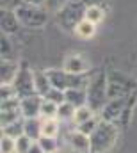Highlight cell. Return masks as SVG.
Listing matches in <instances>:
<instances>
[{
  "mask_svg": "<svg viewBox=\"0 0 137 153\" xmlns=\"http://www.w3.org/2000/svg\"><path fill=\"white\" fill-rule=\"evenodd\" d=\"M54 153H59V150H57V152H54Z\"/></svg>",
  "mask_w": 137,
  "mask_h": 153,
  "instance_id": "cell-36",
  "label": "cell"
},
{
  "mask_svg": "<svg viewBox=\"0 0 137 153\" xmlns=\"http://www.w3.org/2000/svg\"><path fill=\"white\" fill-rule=\"evenodd\" d=\"M11 85L14 87V93H16V96L20 100L27 98V96H32V94H37L36 93V84H34V70H31V66L27 62L20 64L18 75H16L14 82Z\"/></svg>",
  "mask_w": 137,
  "mask_h": 153,
  "instance_id": "cell-6",
  "label": "cell"
},
{
  "mask_svg": "<svg viewBox=\"0 0 137 153\" xmlns=\"http://www.w3.org/2000/svg\"><path fill=\"white\" fill-rule=\"evenodd\" d=\"M20 64L13 62V61H2L0 64V84H13L14 78L18 75Z\"/></svg>",
  "mask_w": 137,
  "mask_h": 153,
  "instance_id": "cell-13",
  "label": "cell"
},
{
  "mask_svg": "<svg viewBox=\"0 0 137 153\" xmlns=\"http://www.w3.org/2000/svg\"><path fill=\"white\" fill-rule=\"evenodd\" d=\"M86 9L87 5L80 0H69L68 4L55 13V22L57 25L66 30V32H75L77 25L86 18Z\"/></svg>",
  "mask_w": 137,
  "mask_h": 153,
  "instance_id": "cell-3",
  "label": "cell"
},
{
  "mask_svg": "<svg viewBox=\"0 0 137 153\" xmlns=\"http://www.w3.org/2000/svg\"><path fill=\"white\" fill-rule=\"evenodd\" d=\"M57 111H59V105L54 103V102H48L43 98V105H41V117H57Z\"/></svg>",
  "mask_w": 137,
  "mask_h": 153,
  "instance_id": "cell-25",
  "label": "cell"
},
{
  "mask_svg": "<svg viewBox=\"0 0 137 153\" xmlns=\"http://www.w3.org/2000/svg\"><path fill=\"white\" fill-rule=\"evenodd\" d=\"M103 16H105V11H103L102 5H91V7L86 9V20H89L96 25L103 20Z\"/></svg>",
  "mask_w": 137,
  "mask_h": 153,
  "instance_id": "cell-22",
  "label": "cell"
},
{
  "mask_svg": "<svg viewBox=\"0 0 137 153\" xmlns=\"http://www.w3.org/2000/svg\"><path fill=\"white\" fill-rule=\"evenodd\" d=\"M69 0H45V7L52 13H57L59 9H63Z\"/></svg>",
  "mask_w": 137,
  "mask_h": 153,
  "instance_id": "cell-31",
  "label": "cell"
},
{
  "mask_svg": "<svg viewBox=\"0 0 137 153\" xmlns=\"http://www.w3.org/2000/svg\"><path fill=\"white\" fill-rule=\"evenodd\" d=\"M63 70L68 73H73V75H84V73H87V61L78 53H69L64 57Z\"/></svg>",
  "mask_w": 137,
  "mask_h": 153,
  "instance_id": "cell-11",
  "label": "cell"
},
{
  "mask_svg": "<svg viewBox=\"0 0 137 153\" xmlns=\"http://www.w3.org/2000/svg\"><path fill=\"white\" fill-rule=\"evenodd\" d=\"M11 98H16L14 87H13L11 84H2V85H0V102L11 100Z\"/></svg>",
  "mask_w": 137,
  "mask_h": 153,
  "instance_id": "cell-30",
  "label": "cell"
},
{
  "mask_svg": "<svg viewBox=\"0 0 137 153\" xmlns=\"http://www.w3.org/2000/svg\"><path fill=\"white\" fill-rule=\"evenodd\" d=\"M68 143L69 146L78 153H91V141H89V135L75 130L68 135Z\"/></svg>",
  "mask_w": 137,
  "mask_h": 153,
  "instance_id": "cell-12",
  "label": "cell"
},
{
  "mask_svg": "<svg viewBox=\"0 0 137 153\" xmlns=\"http://www.w3.org/2000/svg\"><path fill=\"white\" fill-rule=\"evenodd\" d=\"M41 105H43V96L39 94H32L27 98L20 100V109H22V116L27 117H41Z\"/></svg>",
  "mask_w": 137,
  "mask_h": 153,
  "instance_id": "cell-9",
  "label": "cell"
},
{
  "mask_svg": "<svg viewBox=\"0 0 137 153\" xmlns=\"http://www.w3.org/2000/svg\"><path fill=\"white\" fill-rule=\"evenodd\" d=\"M93 116H96V112L89 107V105H84V107H78L77 111H75V117H73V123L75 125H80V123H84V121H87V119H91Z\"/></svg>",
  "mask_w": 137,
  "mask_h": 153,
  "instance_id": "cell-21",
  "label": "cell"
},
{
  "mask_svg": "<svg viewBox=\"0 0 137 153\" xmlns=\"http://www.w3.org/2000/svg\"><path fill=\"white\" fill-rule=\"evenodd\" d=\"M37 143H39V146H41V148H43L46 153L57 152V141H55V137H46V135H41V139H39Z\"/></svg>",
  "mask_w": 137,
  "mask_h": 153,
  "instance_id": "cell-27",
  "label": "cell"
},
{
  "mask_svg": "<svg viewBox=\"0 0 137 153\" xmlns=\"http://www.w3.org/2000/svg\"><path fill=\"white\" fill-rule=\"evenodd\" d=\"M128 98V96H127ZM127 98H116V100H109L107 105L102 109L100 112V117L105 119V121H110V123H119L121 116H123V111L127 107Z\"/></svg>",
  "mask_w": 137,
  "mask_h": 153,
  "instance_id": "cell-8",
  "label": "cell"
},
{
  "mask_svg": "<svg viewBox=\"0 0 137 153\" xmlns=\"http://www.w3.org/2000/svg\"><path fill=\"white\" fill-rule=\"evenodd\" d=\"M48 13L50 11L45 5H32V4H23L16 9V16L22 27H29V29H39L46 25Z\"/></svg>",
  "mask_w": 137,
  "mask_h": 153,
  "instance_id": "cell-5",
  "label": "cell"
},
{
  "mask_svg": "<svg viewBox=\"0 0 137 153\" xmlns=\"http://www.w3.org/2000/svg\"><path fill=\"white\" fill-rule=\"evenodd\" d=\"M100 119H102V117H98V116H93L91 119H87V121H84V123L77 125V130H78V132H82V134H86V135H91V134L95 132V128L98 126Z\"/></svg>",
  "mask_w": 137,
  "mask_h": 153,
  "instance_id": "cell-23",
  "label": "cell"
},
{
  "mask_svg": "<svg viewBox=\"0 0 137 153\" xmlns=\"http://www.w3.org/2000/svg\"><path fill=\"white\" fill-rule=\"evenodd\" d=\"M34 84H36V93L39 96H46V93L52 89V82L48 78L46 71H41V70H34Z\"/></svg>",
  "mask_w": 137,
  "mask_h": 153,
  "instance_id": "cell-15",
  "label": "cell"
},
{
  "mask_svg": "<svg viewBox=\"0 0 137 153\" xmlns=\"http://www.w3.org/2000/svg\"><path fill=\"white\" fill-rule=\"evenodd\" d=\"M2 134L4 135H9L13 139H18L22 135H25V117H22V119L11 123L7 126H2Z\"/></svg>",
  "mask_w": 137,
  "mask_h": 153,
  "instance_id": "cell-16",
  "label": "cell"
},
{
  "mask_svg": "<svg viewBox=\"0 0 137 153\" xmlns=\"http://www.w3.org/2000/svg\"><path fill=\"white\" fill-rule=\"evenodd\" d=\"M25 135L32 141L41 139V119L39 117H27L25 119Z\"/></svg>",
  "mask_w": 137,
  "mask_h": 153,
  "instance_id": "cell-17",
  "label": "cell"
},
{
  "mask_svg": "<svg viewBox=\"0 0 137 153\" xmlns=\"http://www.w3.org/2000/svg\"><path fill=\"white\" fill-rule=\"evenodd\" d=\"M75 107L73 105H69L68 102H64V103H61L59 105V111H57V119H61V121H66V119H71L73 121V117H75Z\"/></svg>",
  "mask_w": 137,
  "mask_h": 153,
  "instance_id": "cell-24",
  "label": "cell"
},
{
  "mask_svg": "<svg viewBox=\"0 0 137 153\" xmlns=\"http://www.w3.org/2000/svg\"><path fill=\"white\" fill-rule=\"evenodd\" d=\"M25 4H32V5H45V0H25Z\"/></svg>",
  "mask_w": 137,
  "mask_h": 153,
  "instance_id": "cell-35",
  "label": "cell"
},
{
  "mask_svg": "<svg viewBox=\"0 0 137 153\" xmlns=\"http://www.w3.org/2000/svg\"><path fill=\"white\" fill-rule=\"evenodd\" d=\"M29 153H46V152H45V150H43V148L39 146V143L36 141L34 144L31 146V150H29Z\"/></svg>",
  "mask_w": 137,
  "mask_h": 153,
  "instance_id": "cell-34",
  "label": "cell"
},
{
  "mask_svg": "<svg viewBox=\"0 0 137 153\" xmlns=\"http://www.w3.org/2000/svg\"><path fill=\"white\" fill-rule=\"evenodd\" d=\"M23 4H25V0H0L2 9H9V11H16Z\"/></svg>",
  "mask_w": 137,
  "mask_h": 153,
  "instance_id": "cell-32",
  "label": "cell"
},
{
  "mask_svg": "<svg viewBox=\"0 0 137 153\" xmlns=\"http://www.w3.org/2000/svg\"><path fill=\"white\" fill-rule=\"evenodd\" d=\"M22 23L16 16V11H9V9H2L0 11V29L2 34H16L20 30Z\"/></svg>",
  "mask_w": 137,
  "mask_h": 153,
  "instance_id": "cell-10",
  "label": "cell"
},
{
  "mask_svg": "<svg viewBox=\"0 0 137 153\" xmlns=\"http://www.w3.org/2000/svg\"><path fill=\"white\" fill-rule=\"evenodd\" d=\"M64 98L75 109L87 105V91L86 89H68V91H64Z\"/></svg>",
  "mask_w": 137,
  "mask_h": 153,
  "instance_id": "cell-14",
  "label": "cell"
},
{
  "mask_svg": "<svg viewBox=\"0 0 137 153\" xmlns=\"http://www.w3.org/2000/svg\"><path fill=\"white\" fill-rule=\"evenodd\" d=\"M34 143L36 141H32V139L27 137V135L18 137V139H16V153H29L31 146H32Z\"/></svg>",
  "mask_w": 137,
  "mask_h": 153,
  "instance_id": "cell-29",
  "label": "cell"
},
{
  "mask_svg": "<svg viewBox=\"0 0 137 153\" xmlns=\"http://www.w3.org/2000/svg\"><path fill=\"white\" fill-rule=\"evenodd\" d=\"M86 91H87V105H89L96 114H100L102 109L107 105V102H109V93H107V73L96 71L95 75H91Z\"/></svg>",
  "mask_w": 137,
  "mask_h": 153,
  "instance_id": "cell-2",
  "label": "cell"
},
{
  "mask_svg": "<svg viewBox=\"0 0 137 153\" xmlns=\"http://www.w3.org/2000/svg\"><path fill=\"white\" fill-rule=\"evenodd\" d=\"M45 100H48V102H54V103L61 105V103H64V102H66V98H64V91H61V89H55V87H52V89H50V91L46 93Z\"/></svg>",
  "mask_w": 137,
  "mask_h": 153,
  "instance_id": "cell-28",
  "label": "cell"
},
{
  "mask_svg": "<svg viewBox=\"0 0 137 153\" xmlns=\"http://www.w3.org/2000/svg\"><path fill=\"white\" fill-rule=\"evenodd\" d=\"M59 134V119L57 117H41V135L57 137Z\"/></svg>",
  "mask_w": 137,
  "mask_h": 153,
  "instance_id": "cell-19",
  "label": "cell"
},
{
  "mask_svg": "<svg viewBox=\"0 0 137 153\" xmlns=\"http://www.w3.org/2000/svg\"><path fill=\"white\" fill-rule=\"evenodd\" d=\"M119 137V126L116 123L100 119L98 126L95 128V132L89 135L91 141V153H107L110 152Z\"/></svg>",
  "mask_w": 137,
  "mask_h": 153,
  "instance_id": "cell-1",
  "label": "cell"
},
{
  "mask_svg": "<svg viewBox=\"0 0 137 153\" xmlns=\"http://www.w3.org/2000/svg\"><path fill=\"white\" fill-rule=\"evenodd\" d=\"M0 55L2 61H13L14 55V46L9 39V34H2V48H0Z\"/></svg>",
  "mask_w": 137,
  "mask_h": 153,
  "instance_id": "cell-20",
  "label": "cell"
},
{
  "mask_svg": "<svg viewBox=\"0 0 137 153\" xmlns=\"http://www.w3.org/2000/svg\"><path fill=\"white\" fill-rule=\"evenodd\" d=\"M75 36H78V38L82 39H89L93 38L95 34H96V23H93V22H89V20H82L78 25H77V29H75V32H73Z\"/></svg>",
  "mask_w": 137,
  "mask_h": 153,
  "instance_id": "cell-18",
  "label": "cell"
},
{
  "mask_svg": "<svg viewBox=\"0 0 137 153\" xmlns=\"http://www.w3.org/2000/svg\"><path fill=\"white\" fill-rule=\"evenodd\" d=\"M134 91H137V78L125 75L121 71H107V93H109V100H116V98H127L130 96Z\"/></svg>",
  "mask_w": 137,
  "mask_h": 153,
  "instance_id": "cell-4",
  "label": "cell"
},
{
  "mask_svg": "<svg viewBox=\"0 0 137 153\" xmlns=\"http://www.w3.org/2000/svg\"><path fill=\"white\" fill-rule=\"evenodd\" d=\"M22 109H20V98H11V100H5L2 102L0 105V125L2 126H7L18 119H22Z\"/></svg>",
  "mask_w": 137,
  "mask_h": 153,
  "instance_id": "cell-7",
  "label": "cell"
},
{
  "mask_svg": "<svg viewBox=\"0 0 137 153\" xmlns=\"http://www.w3.org/2000/svg\"><path fill=\"white\" fill-rule=\"evenodd\" d=\"M0 153H16V139L2 134V137H0Z\"/></svg>",
  "mask_w": 137,
  "mask_h": 153,
  "instance_id": "cell-26",
  "label": "cell"
},
{
  "mask_svg": "<svg viewBox=\"0 0 137 153\" xmlns=\"http://www.w3.org/2000/svg\"><path fill=\"white\" fill-rule=\"evenodd\" d=\"M80 2H84L87 7H91V5H103L107 0H80Z\"/></svg>",
  "mask_w": 137,
  "mask_h": 153,
  "instance_id": "cell-33",
  "label": "cell"
}]
</instances>
